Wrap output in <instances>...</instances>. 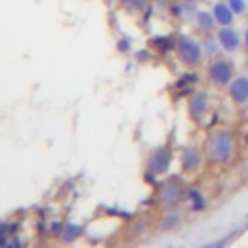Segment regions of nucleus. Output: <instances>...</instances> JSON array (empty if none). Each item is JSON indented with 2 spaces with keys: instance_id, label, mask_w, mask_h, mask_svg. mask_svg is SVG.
I'll use <instances>...</instances> for the list:
<instances>
[{
  "instance_id": "obj_1",
  "label": "nucleus",
  "mask_w": 248,
  "mask_h": 248,
  "mask_svg": "<svg viewBox=\"0 0 248 248\" xmlns=\"http://www.w3.org/2000/svg\"><path fill=\"white\" fill-rule=\"evenodd\" d=\"M203 155L213 165H231L236 157V138L227 128L213 130L205 140Z\"/></svg>"
},
{
  "instance_id": "obj_2",
  "label": "nucleus",
  "mask_w": 248,
  "mask_h": 248,
  "mask_svg": "<svg viewBox=\"0 0 248 248\" xmlns=\"http://www.w3.org/2000/svg\"><path fill=\"white\" fill-rule=\"evenodd\" d=\"M174 50H176L180 62L186 66H198L205 54L203 45L190 35H178L174 41Z\"/></svg>"
},
{
  "instance_id": "obj_3",
  "label": "nucleus",
  "mask_w": 248,
  "mask_h": 248,
  "mask_svg": "<svg viewBox=\"0 0 248 248\" xmlns=\"http://www.w3.org/2000/svg\"><path fill=\"white\" fill-rule=\"evenodd\" d=\"M207 78L215 87H227L234 78V64L231 58L215 56L207 66Z\"/></svg>"
},
{
  "instance_id": "obj_4",
  "label": "nucleus",
  "mask_w": 248,
  "mask_h": 248,
  "mask_svg": "<svg viewBox=\"0 0 248 248\" xmlns=\"http://www.w3.org/2000/svg\"><path fill=\"white\" fill-rule=\"evenodd\" d=\"M184 198H186V192H184L182 184L176 180H169V182L161 184V188H159V203H163V205L174 207Z\"/></svg>"
},
{
  "instance_id": "obj_5",
  "label": "nucleus",
  "mask_w": 248,
  "mask_h": 248,
  "mask_svg": "<svg viewBox=\"0 0 248 248\" xmlns=\"http://www.w3.org/2000/svg\"><path fill=\"white\" fill-rule=\"evenodd\" d=\"M227 95L236 107L248 105V76H234L227 85Z\"/></svg>"
},
{
  "instance_id": "obj_6",
  "label": "nucleus",
  "mask_w": 248,
  "mask_h": 248,
  "mask_svg": "<svg viewBox=\"0 0 248 248\" xmlns=\"http://www.w3.org/2000/svg\"><path fill=\"white\" fill-rule=\"evenodd\" d=\"M215 37H217V41L221 45V50H225V52H236L240 48V45H242L240 33L234 27H231V25L221 27Z\"/></svg>"
},
{
  "instance_id": "obj_7",
  "label": "nucleus",
  "mask_w": 248,
  "mask_h": 248,
  "mask_svg": "<svg viewBox=\"0 0 248 248\" xmlns=\"http://www.w3.org/2000/svg\"><path fill=\"white\" fill-rule=\"evenodd\" d=\"M209 110V97L205 91H194L188 99V112L194 120H202Z\"/></svg>"
},
{
  "instance_id": "obj_8",
  "label": "nucleus",
  "mask_w": 248,
  "mask_h": 248,
  "mask_svg": "<svg viewBox=\"0 0 248 248\" xmlns=\"http://www.w3.org/2000/svg\"><path fill=\"white\" fill-rule=\"evenodd\" d=\"M170 161H172V151H170L169 147L157 149V151L151 155V159H149V172H153V174H163V172H167L169 167H170Z\"/></svg>"
},
{
  "instance_id": "obj_9",
  "label": "nucleus",
  "mask_w": 248,
  "mask_h": 248,
  "mask_svg": "<svg viewBox=\"0 0 248 248\" xmlns=\"http://www.w3.org/2000/svg\"><path fill=\"white\" fill-rule=\"evenodd\" d=\"M202 157H203L202 149H198V147H194V145H188V147H184V151H182V157H180L182 169H184L186 172H192V170H196V169L202 165Z\"/></svg>"
},
{
  "instance_id": "obj_10",
  "label": "nucleus",
  "mask_w": 248,
  "mask_h": 248,
  "mask_svg": "<svg viewBox=\"0 0 248 248\" xmlns=\"http://www.w3.org/2000/svg\"><path fill=\"white\" fill-rule=\"evenodd\" d=\"M211 12H213V17H215V21H217L219 27H227V25H232L234 23V16L236 14L231 10V6L227 2H217Z\"/></svg>"
},
{
  "instance_id": "obj_11",
  "label": "nucleus",
  "mask_w": 248,
  "mask_h": 248,
  "mask_svg": "<svg viewBox=\"0 0 248 248\" xmlns=\"http://www.w3.org/2000/svg\"><path fill=\"white\" fill-rule=\"evenodd\" d=\"M196 25H198L202 31H211V29L217 25V21H215V17H213V12H205V10L196 12Z\"/></svg>"
},
{
  "instance_id": "obj_12",
  "label": "nucleus",
  "mask_w": 248,
  "mask_h": 248,
  "mask_svg": "<svg viewBox=\"0 0 248 248\" xmlns=\"http://www.w3.org/2000/svg\"><path fill=\"white\" fill-rule=\"evenodd\" d=\"M186 202L190 205L192 211H202L205 209V198L200 194V190H190L186 192Z\"/></svg>"
},
{
  "instance_id": "obj_13",
  "label": "nucleus",
  "mask_w": 248,
  "mask_h": 248,
  "mask_svg": "<svg viewBox=\"0 0 248 248\" xmlns=\"http://www.w3.org/2000/svg\"><path fill=\"white\" fill-rule=\"evenodd\" d=\"M182 221V213L178 211V209H172L165 219H163V223H161V227L163 229H174L178 223Z\"/></svg>"
},
{
  "instance_id": "obj_14",
  "label": "nucleus",
  "mask_w": 248,
  "mask_h": 248,
  "mask_svg": "<svg viewBox=\"0 0 248 248\" xmlns=\"http://www.w3.org/2000/svg\"><path fill=\"white\" fill-rule=\"evenodd\" d=\"M219 48H221V45H219L217 37H215V39H207V41L203 43V50H205V54H207L209 58L219 56Z\"/></svg>"
},
{
  "instance_id": "obj_15",
  "label": "nucleus",
  "mask_w": 248,
  "mask_h": 248,
  "mask_svg": "<svg viewBox=\"0 0 248 248\" xmlns=\"http://www.w3.org/2000/svg\"><path fill=\"white\" fill-rule=\"evenodd\" d=\"M153 45H155L159 50L174 48V41H172V39H169V37H157V39H153Z\"/></svg>"
},
{
  "instance_id": "obj_16",
  "label": "nucleus",
  "mask_w": 248,
  "mask_h": 248,
  "mask_svg": "<svg viewBox=\"0 0 248 248\" xmlns=\"http://www.w3.org/2000/svg\"><path fill=\"white\" fill-rule=\"evenodd\" d=\"M227 4L231 6V10L236 16H242L246 12V0H227Z\"/></svg>"
},
{
  "instance_id": "obj_17",
  "label": "nucleus",
  "mask_w": 248,
  "mask_h": 248,
  "mask_svg": "<svg viewBox=\"0 0 248 248\" xmlns=\"http://www.w3.org/2000/svg\"><path fill=\"white\" fill-rule=\"evenodd\" d=\"M128 8H132V10H141L145 4H147V0H122Z\"/></svg>"
},
{
  "instance_id": "obj_18",
  "label": "nucleus",
  "mask_w": 248,
  "mask_h": 248,
  "mask_svg": "<svg viewBox=\"0 0 248 248\" xmlns=\"http://www.w3.org/2000/svg\"><path fill=\"white\" fill-rule=\"evenodd\" d=\"M198 81V74L196 72H190V74H184L182 79H180V85L182 83H196Z\"/></svg>"
},
{
  "instance_id": "obj_19",
  "label": "nucleus",
  "mask_w": 248,
  "mask_h": 248,
  "mask_svg": "<svg viewBox=\"0 0 248 248\" xmlns=\"http://www.w3.org/2000/svg\"><path fill=\"white\" fill-rule=\"evenodd\" d=\"M242 45H244V48H248V27L244 29V35H242Z\"/></svg>"
},
{
  "instance_id": "obj_20",
  "label": "nucleus",
  "mask_w": 248,
  "mask_h": 248,
  "mask_svg": "<svg viewBox=\"0 0 248 248\" xmlns=\"http://www.w3.org/2000/svg\"><path fill=\"white\" fill-rule=\"evenodd\" d=\"M180 2H182V4H186V6H192L196 0H180Z\"/></svg>"
},
{
  "instance_id": "obj_21",
  "label": "nucleus",
  "mask_w": 248,
  "mask_h": 248,
  "mask_svg": "<svg viewBox=\"0 0 248 248\" xmlns=\"http://www.w3.org/2000/svg\"><path fill=\"white\" fill-rule=\"evenodd\" d=\"M244 172H246V176H248V161H246V165H244Z\"/></svg>"
},
{
  "instance_id": "obj_22",
  "label": "nucleus",
  "mask_w": 248,
  "mask_h": 248,
  "mask_svg": "<svg viewBox=\"0 0 248 248\" xmlns=\"http://www.w3.org/2000/svg\"><path fill=\"white\" fill-rule=\"evenodd\" d=\"M246 70H248V56H246Z\"/></svg>"
},
{
  "instance_id": "obj_23",
  "label": "nucleus",
  "mask_w": 248,
  "mask_h": 248,
  "mask_svg": "<svg viewBox=\"0 0 248 248\" xmlns=\"http://www.w3.org/2000/svg\"><path fill=\"white\" fill-rule=\"evenodd\" d=\"M246 217H248V213H246Z\"/></svg>"
},
{
  "instance_id": "obj_24",
  "label": "nucleus",
  "mask_w": 248,
  "mask_h": 248,
  "mask_svg": "<svg viewBox=\"0 0 248 248\" xmlns=\"http://www.w3.org/2000/svg\"><path fill=\"white\" fill-rule=\"evenodd\" d=\"M246 229H248V225H246Z\"/></svg>"
}]
</instances>
